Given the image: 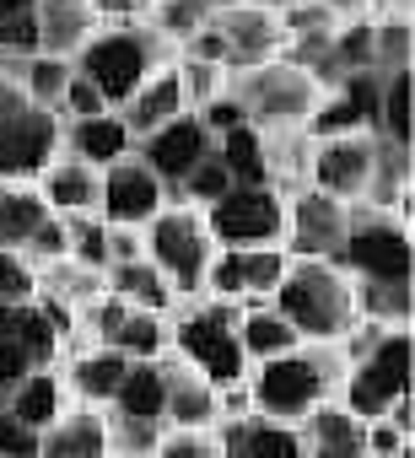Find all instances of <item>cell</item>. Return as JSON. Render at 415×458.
<instances>
[{"instance_id": "obj_46", "label": "cell", "mask_w": 415, "mask_h": 458, "mask_svg": "<svg viewBox=\"0 0 415 458\" xmlns=\"http://www.w3.org/2000/svg\"><path fill=\"white\" fill-rule=\"evenodd\" d=\"M146 259V233L140 226H108V265Z\"/></svg>"}, {"instance_id": "obj_7", "label": "cell", "mask_w": 415, "mask_h": 458, "mask_svg": "<svg viewBox=\"0 0 415 458\" xmlns=\"http://www.w3.org/2000/svg\"><path fill=\"white\" fill-rule=\"evenodd\" d=\"M60 130L65 119L55 108L0 81V183H38L44 167L60 157Z\"/></svg>"}, {"instance_id": "obj_39", "label": "cell", "mask_w": 415, "mask_h": 458, "mask_svg": "<svg viewBox=\"0 0 415 458\" xmlns=\"http://www.w3.org/2000/svg\"><path fill=\"white\" fill-rule=\"evenodd\" d=\"M410 65V17H372V71H404Z\"/></svg>"}, {"instance_id": "obj_45", "label": "cell", "mask_w": 415, "mask_h": 458, "mask_svg": "<svg viewBox=\"0 0 415 458\" xmlns=\"http://www.w3.org/2000/svg\"><path fill=\"white\" fill-rule=\"evenodd\" d=\"M199 124L211 130V135H227V130H238V124H249V114H243V103L233 98V92H222L216 103H205L199 108Z\"/></svg>"}, {"instance_id": "obj_13", "label": "cell", "mask_w": 415, "mask_h": 458, "mask_svg": "<svg viewBox=\"0 0 415 458\" xmlns=\"http://www.w3.org/2000/svg\"><path fill=\"white\" fill-rule=\"evenodd\" d=\"M345 226H351V205L308 183V189L286 194V233H281V249H286V259H340Z\"/></svg>"}, {"instance_id": "obj_44", "label": "cell", "mask_w": 415, "mask_h": 458, "mask_svg": "<svg viewBox=\"0 0 415 458\" xmlns=\"http://www.w3.org/2000/svg\"><path fill=\"white\" fill-rule=\"evenodd\" d=\"M103 108H108L103 92H97L92 81L71 76V87H65V98H60V119H87V114H103Z\"/></svg>"}, {"instance_id": "obj_32", "label": "cell", "mask_w": 415, "mask_h": 458, "mask_svg": "<svg viewBox=\"0 0 415 458\" xmlns=\"http://www.w3.org/2000/svg\"><path fill=\"white\" fill-rule=\"evenodd\" d=\"M238 340H243L249 367H254V361H270V356H281V351H292V345H302L297 329H292L270 302H259V308H238Z\"/></svg>"}, {"instance_id": "obj_21", "label": "cell", "mask_w": 415, "mask_h": 458, "mask_svg": "<svg viewBox=\"0 0 415 458\" xmlns=\"http://www.w3.org/2000/svg\"><path fill=\"white\" fill-rule=\"evenodd\" d=\"M297 437H302L308 458H367V420L351 415L340 399H329L313 415H302Z\"/></svg>"}, {"instance_id": "obj_20", "label": "cell", "mask_w": 415, "mask_h": 458, "mask_svg": "<svg viewBox=\"0 0 415 458\" xmlns=\"http://www.w3.org/2000/svg\"><path fill=\"white\" fill-rule=\"evenodd\" d=\"M60 151L103 173V167H114L119 157L135 151V135H130V124H124L119 108H103V114H87V119H65V130H60Z\"/></svg>"}, {"instance_id": "obj_30", "label": "cell", "mask_w": 415, "mask_h": 458, "mask_svg": "<svg viewBox=\"0 0 415 458\" xmlns=\"http://www.w3.org/2000/svg\"><path fill=\"white\" fill-rule=\"evenodd\" d=\"M162 404H167V383H162V356L157 361H130L124 383L114 388L108 399V415H124V420H162ZM167 426V420H162Z\"/></svg>"}, {"instance_id": "obj_3", "label": "cell", "mask_w": 415, "mask_h": 458, "mask_svg": "<svg viewBox=\"0 0 415 458\" xmlns=\"http://www.w3.org/2000/svg\"><path fill=\"white\" fill-rule=\"evenodd\" d=\"M173 60H178V49H173L151 22H103V28L81 44V55H76L71 65H76L81 81H92V87L103 92L108 108H124V103L135 98V87H140L151 71L173 65Z\"/></svg>"}, {"instance_id": "obj_33", "label": "cell", "mask_w": 415, "mask_h": 458, "mask_svg": "<svg viewBox=\"0 0 415 458\" xmlns=\"http://www.w3.org/2000/svg\"><path fill=\"white\" fill-rule=\"evenodd\" d=\"M216 162L227 167L233 183H270V162H265V130L238 124L227 135H216Z\"/></svg>"}, {"instance_id": "obj_36", "label": "cell", "mask_w": 415, "mask_h": 458, "mask_svg": "<svg viewBox=\"0 0 415 458\" xmlns=\"http://www.w3.org/2000/svg\"><path fill=\"white\" fill-rule=\"evenodd\" d=\"M71 76H76V65H71V60H60V55H28V60H22L17 87H22L33 103H44V108H55V114H60V98H65Z\"/></svg>"}, {"instance_id": "obj_41", "label": "cell", "mask_w": 415, "mask_h": 458, "mask_svg": "<svg viewBox=\"0 0 415 458\" xmlns=\"http://www.w3.org/2000/svg\"><path fill=\"white\" fill-rule=\"evenodd\" d=\"M0 302H38V270L12 249H0Z\"/></svg>"}, {"instance_id": "obj_38", "label": "cell", "mask_w": 415, "mask_h": 458, "mask_svg": "<svg viewBox=\"0 0 415 458\" xmlns=\"http://www.w3.org/2000/svg\"><path fill=\"white\" fill-rule=\"evenodd\" d=\"M205 17H211V6H205V0H157V6H151L140 22H151V28H157V33L178 49V44H183V38H189Z\"/></svg>"}, {"instance_id": "obj_6", "label": "cell", "mask_w": 415, "mask_h": 458, "mask_svg": "<svg viewBox=\"0 0 415 458\" xmlns=\"http://www.w3.org/2000/svg\"><path fill=\"white\" fill-rule=\"evenodd\" d=\"M146 259L162 270V281L173 286L178 302L205 297V270L216 259V243L205 233V216L194 205H162L146 226Z\"/></svg>"}, {"instance_id": "obj_16", "label": "cell", "mask_w": 415, "mask_h": 458, "mask_svg": "<svg viewBox=\"0 0 415 458\" xmlns=\"http://www.w3.org/2000/svg\"><path fill=\"white\" fill-rule=\"evenodd\" d=\"M167 205V183L130 151L114 167H103V189H97V216L108 226H146L157 210Z\"/></svg>"}, {"instance_id": "obj_29", "label": "cell", "mask_w": 415, "mask_h": 458, "mask_svg": "<svg viewBox=\"0 0 415 458\" xmlns=\"http://www.w3.org/2000/svg\"><path fill=\"white\" fill-rule=\"evenodd\" d=\"M108 281V297H119L124 308H140V313H173V286L162 281V270L151 259H130V265H108L103 270Z\"/></svg>"}, {"instance_id": "obj_42", "label": "cell", "mask_w": 415, "mask_h": 458, "mask_svg": "<svg viewBox=\"0 0 415 458\" xmlns=\"http://www.w3.org/2000/svg\"><path fill=\"white\" fill-rule=\"evenodd\" d=\"M0 458H38V431L22 426L12 410H0Z\"/></svg>"}, {"instance_id": "obj_5", "label": "cell", "mask_w": 415, "mask_h": 458, "mask_svg": "<svg viewBox=\"0 0 415 458\" xmlns=\"http://www.w3.org/2000/svg\"><path fill=\"white\" fill-rule=\"evenodd\" d=\"M410 377H415V340L410 324H383V335L345 361L340 377V404L361 420L388 415L399 399H410Z\"/></svg>"}, {"instance_id": "obj_28", "label": "cell", "mask_w": 415, "mask_h": 458, "mask_svg": "<svg viewBox=\"0 0 415 458\" xmlns=\"http://www.w3.org/2000/svg\"><path fill=\"white\" fill-rule=\"evenodd\" d=\"M103 292H108L103 270H87V265H76L71 254H65V259L38 265V297H44V302H55V308H65V313H81V308H87V302H97Z\"/></svg>"}, {"instance_id": "obj_40", "label": "cell", "mask_w": 415, "mask_h": 458, "mask_svg": "<svg viewBox=\"0 0 415 458\" xmlns=\"http://www.w3.org/2000/svg\"><path fill=\"white\" fill-rule=\"evenodd\" d=\"M151 458H222V442L205 426H167Z\"/></svg>"}, {"instance_id": "obj_24", "label": "cell", "mask_w": 415, "mask_h": 458, "mask_svg": "<svg viewBox=\"0 0 415 458\" xmlns=\"http://www.w3.org/2000/svg\"><path fill=\"white\" fill-rule=\"evenodd\" d=\"M33 189L44 194V205H49L55 216H97V189H103V173L60 151V157L44 167V178H38Z\"/></svg>"}, {"instance_id": "obj_35", "label": "cell", "mask_w": 415, "mask_h": 458, "mask_svg": "<svg viewBox=\"0 0 415 458\" xmlns=\"http://www.w3.org/2000/svg\"><path fill=\"white\" fill-rule=\"evenodd\" d=\"M173 76H178V92H183V108L189 114H199L205 103H216L222 92H227V65H216V60H194V55H178L173 60Z\"/></svg>"}, {"instance_id": "obj_26", "label": "cell", "mask_w": 415, "mask_h": 458, "mask_svg": "<svg viewBox=\"0 0 415 458\" xmlns=\"http://www.w3.org/2000/svg\"><path fill=\"white\" fill-rule=\"evenodd\" d=\"M71 404H76V399H71V388H65V377H60V361H55V367L28 372V377L6 394V404H0V410H12V415H17L22 426H33V431H49Z\"/></svg>"}, {"instance_id": "obj_10", "label": "cell", "mask_w": 415, "mask_h": 458, "mask_svg": "<svg viewBox=\"0 0 415 458\" xmlns=\"http://www.w3.org/2000/svg\"><path fill=\"white\" fill-rule=\"evenodd\" d=\"M205 233L216 249H281L286 194L270 183H233L216 205H205Z\"/></svg>"}, {"instance_id": "obj_34", "label": "cell", "mask_w": 415, "mask_h": 458, "mask_svg": "<svg viewBox=\"0 0 415 458\" xmlns=\"http://www.w3.org/2000/svg\"><path fill=\"white\" fill-rule=\"evenodd\" d=\"M372 135H383V140H394V146H410V65H404V71H383Z\"/></svg>"}, {"instance_id": "obj_37", "label": "cell", "mask_w": 415, "mask_h": 458, "mask_svg": "<svg viewBox=\"0 0 415 458\" xmlns=\"http://www.w3.org/2000/svg\"><path fill=\"white\" fill-rule=\"evenodd\" d=\"M65 254L87 270H108V221L103 216H65Z\"/></svg>"}, {"instance_id": "obj_22", "label": "cell", "mask_w": 415, "mask_h": 458, "mask_svg": "<svg viewBox=\"0 0 415 458\" xmlns=\"http://www.w3.org/2000/svg\"><path fill=\"white\" fill-rule=\"evenodd\" d=\"M38 458H114L108 415L92 404H71L49 431H38Z\"/></svg>"}, {"instance_id": "obj_15", "label": "cell", "mask_w": 415, "mask_h": 458, "mask_svg": "<svg viewBox=\"0 0 415 458\" xmlns=\"http://www.w3.org/2000/svg\"><path fill=\"white\" fill-rule=\"evenodd\" d=\"M372 146L377 135L372 130H356V135H324L313 140V157H308V183L345 199V205H361L367 194V178H372Z\"/></svg>"}, {"instance_id": "obj_31", "label": "cell", "mask_w": 415, "mask_h": 458, "mask_svg": "<svg viewBox=\"0 0 415 458\" xmlns=\"http://www.w3.org/2000/svg\"><path fill=\"white\" fill-rule=\"evenodd\" d=\"M49 216H55V210L44 205V194H38L33 183H0V249L22 254Z\"/></svg>"}, {"instance_id": "obj_17", "label": "cell", "mask_w": 415, "mask_h": 458, "mask_svg": "<svg viewBox=\"0 0 415 458\" xmlns=\"http://www.w3.org/2000/svg\"><path fill=\"white\" fill-rule=\"evenodd\" d=\"M211 151H216V135L199 124V114H178V119H167L162 130H151L146 140H135V157H140L167 189H178V183L189 178V167H199Z\"/></svg>"}, {"instance_id": "obj_4", "label": "cell", "mask_w": 415, "mask_h": 458, "mask_svg": "<svg viewBox=\"0 0 415 458\" xmlns=\"http://www.w3.org/2000/svg\"><path fill=\"white\" fill-rule=\"evenodd\" d=\"M167 351L189 372H199L211 388H227V383L249 377V356H243V340H238V308L216 302V297L173 302V313H167Z\"/></svg>"}, {"instance_id": "obj_11", "label": "cell", "mask_w": 415, "mask_h": 458, "mask_svg": "<svg viewBox=\"0 0 415 458\" xmlns=\"http://www.w3.org/2000/svg\"><path fill=\"white\" fill-rule=\"evenodd\" d=\"M65 335L55 329V313L44 302H0V404L28 372L55 367Z\"/></svg>"}, {"instance_id": "obj_48", "label": "cell", "mask_w": 415, "mask_h": 458, "mask_svg": "<svg viewBox=\"0 0 415 458\" xmlns=\"http://www.w3.org/2000/svg\"><path fill=\"white\" fill-rule=\"evenodd\" d=\"M135 6H140V17H146V12H151V6H157V0H135Z\"/></svg>"}, {"instance_id": "obj_49", "label": "cell", "mask_w": 415, "mask_h": 458, "mask_svg": "<svg viewBox=\"0 0 415 458\" xmlns=\"http://www.w3.org/2000/svg\"><path fill=\"white\" fill-rule=\"evenodd\" d=\"M205 6H227V0H205Z\"/></svg>"}, {"instance_id": "obj_8", "label": "cell", "mask_w": 415, "mask_h": 458, "mask_svg": "<svg viewBox=\"0 0 415 458\" xmlns=\"http://www.w3.org/2000/svg\"><path fill=\"white\" fill-rule=\"evenodd\" d=\"M227 92L243 103V114H249L254 130H308V119H313V108L324 98L313 87V76L302 65H292L286 55L265 60L254 71H238L227 81Z\"/></svg>"}, {"instance_id": "obj_23", "label": "cell", "mask_w": 415, "mask_h": 458, "mask_svg": "<svg viewBox=\"0 0 415 458\" xmlns=\"http://www.w3.org/2000/svg\"><path fill=\"white\" fill-rule=\"evenodd\" d=\"M162 383H167V404H162V420L167 426H205L216 431V388L205 383L199 372H189L173 351L162 356Z\"/></svg>"}, {"instance_id": "obj_12", "label": "cell", "mask_w": 415, "mask_h": 458, "mask_svg": "<svg viewBox=\"0 0 415 458\" xmlns=\"http://www.w3.org/2000/svg\"><path fill=\"white\" fill-rule=\"evenodd\" d=\"M205 28H211L216 44H222V65H227V76L254 71V65L286 55L281 17H275L270 6H259V0H227V6H211Z\"/></svg>"}, {"instance_id": "obj_9", "label": "cell", "mask_w": 415, "mask_h": 458, "mask_svg": "<svg viewBox=\"0 0 415 458\" xmlns=\"http://www.w3.org/2000/svg\"><path fill=\"white\" fill-rule=\"evenodd\" d=\"M335 265L356 286H410V221L351 205V226Z\"/></svg>"}, {"instance_id": "obj_27", "label": "cell", "mask_w": 415, "mask_h": 458, "mask_svg": "<svg viewBox=\"0 0 415 458\" xmlns=\"http://www.w3.org/2000/svg\"><path fill=\"white\" fill-rule=\"evenodd\" d=\"M119 114H124V124H130V135H135V140H146V135H151V130H162L167 119L189 114V108H183V92H178V76H173V65L151 71V76L135 87V98H130Z\"/></svg>"}, {"instance_id": "obj_1", "label": "cell", "mask_w": 415, "mask_h": 458, "mask_svg": "<svg viewBox=\"0 0 415 458\" xmlns=\"http://www.w3.org/2000/svg\"><path fill=\"white\" fill-rule=\"evenodd\" d=\"M340 377H345V356L340 345H292L270 361L249 367V394H254V415L297 426L302 415H313L318 404L340 399Z\"/></svg>"}, {"instance_id": "obj_19", "label": "cell", "mask_w": 415, "mask_h": 458, "mask_svg": "<svg viewBox=\"0 0 415 458\" xmlns=\"http://www.w3.org/2000/svg\"><path fill=\"white\" fill-rule=\"evenodd\" d=\"M33 28H38V55H60L76 60L81 44L103 28L97 0H28Z\"/></svg>"}, {"instance_id": "obj_25", "label": "cell", "mask_w": 415, "mask_h": 458, "mask_svg": "<svg viewBox=\"0 0 415 458\" xmlns=\"http://www.w3.org/2000/svg\"><path fill=\"white\" fill-rule=\"evenodd\" d=\"M216 442H222V458H308L297 426H281V420H265V415L222 420Z\"/></svg>"}, {"instance_id": "obj_18", "label": "cell", "mask_w": 415, "mask_h": 458, "mask_svg": "<svg viewBox=\"0 0 415 458\" xmlns=\"http://www.w3.org/2000/svg\"><path fill=\"white\" fill-rule=\"evenodd\" d=\"M130 372V356H119L114 345H92V340H76L60 351V377L71 388L76 404H92V410H108L114 388L124 383Z\"/></svg>"}, {"instance_id": "obj_43", "label": "cell", "mask_w": 415, "mask_h": 458, "mask_svg": "<svg viewBox=\"0 0 415 458\" xmlns=\"http://www.w3.org/2000/svg\"><path fill=\"white\" fill-rule=\"evenodd\" d=\"M404 447H410V431H399L388 415L367 420V458H399Z\"/></svg>"}, {"instance_id": "obj_2", "label": "cell", "mask_w": 415, "mask_h": 458, "mask_svg": "<svg viewBox=\"0 0 415 458\" xmlns=\"http://www.w3.org/2000/svg\"><path fill=\"white\" fill-rule=\"evenodd\" d=\"M270 308L297 329V340L340 345L356 324V286L335 259H286Z\"/></svg>"}, {"instance_id": "obj_47", "label": "cell", "mask_w": 415, "mask_h": 458, "mask_svg": "<svg viewBox=\"0 0 415 458\" xmlns=\"http://www.w3.org/2000/svg\"><path fill=\"white\" fill-rule=\"evenodd\" d=\"M388 420H394L399 431H415V399H399V404L388 410Z\"/></svg>"}, {"instance_id": "obj_14", "label": "cell", "mask_w": 415, "mask_h": 458, "mask_svg": "<svg viewBox=\"0 0 415 458\" xmlns=\"http://www.w3.org/2000/svg\"><path fill=\"white\" fill-rule=\"evenodd\" d=\"M281 276H286V249H216L211 270H205V297L259 308L275 297Z\"/></svg>"}]
</instances>
